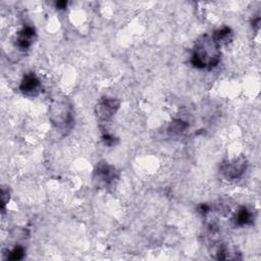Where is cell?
<instances>
[{"instance_id":"obj_5","label":"cell","mask_w":261,"mask_h":261,"mask_svg":"<svg viewBox=\"0 0 261 261\" xmlns=\"http://www.w3.org/2000/svg\"><path fill=\"white\" fill-rule=\"evenodd\" d=\"M115 174L116 170L112 165H109L106 162H99L95 170V180L100 185L108 186L114 180Z\"/></svg>"},{"instance_id":"obj_7","label":"cell","mask_w":261,"mask_h":261,"mask_svg":"<svg viewBox=\"0 0 261 261\" xmlns=\"http://www.w3.org/2000/svg\"><path fill=\"white\" fill-rule=\"evenodd\" d=\"M34 37H35L34 28L27 25L17 33L16 39H15V46L20 50H27L33 44Z\"/></svg>"},{"instance_id":"obj_8","label":"cell","mask_w":261,"mask_h":261,"mask_svg":"<svg viewBox=\"0 0 261 261\" xmlns=\"http://www.w3.org/2000/svg\"><path fill=\"white\" fill-rule=\"evenodd\" d=\"M233 220L234 223L239 226H243V225H247L252 223L253 220V214L252 212L245 206H242L238 209V211L234 213L233 216Z\"/></svg>"},{"instance_id":"obj_12","label":"cell","mask_w":261,"mask_h":261,"mask_svg":"<svg viewBox=\"0 0 261 261\" xmlns=\"http://www.w3.org/2000/svg\"><path fill=\"white\" fill-rule=\"evenodd\" d=\"M102 139H103V141H104L105 145H107V146L115 145V141H116V139H115L112 135H110L109 133H104V134H103V136H102Z\"/></svg>"},{"instance_id":"obj_6","label":"cell","mask_w":261,"mask_h":261,"mask_svg":"<svg viewBox=\"0 0 261 261\" xmlns=\"http://www.w3.org/2000/svg\"><path fill=\"white\" fill-rule=\"evenodd\" d=\"M41 87V83L36 74L33 72L25 73L21 80L19 89L22 93L31 96H35L39 93Z\"/></svg>"},{"instance_id":"obj_1","label":"cell","mask_w":261,"mask_h":261,"mask_svg":"<svg viewBox=\"0 0 261 261\" xmlns=\"http://www.w3.org/2000/svg\"><path fill=\"white\" fill-rule=\"evenodd\" d=\"M220 61V47L208 35L201 36L195 43L191 63L199 69H212Z\"/></svg>"},{"instance_id":"obj_3","label":"cell","mask_w":261,"mask_h":261,"mask_svg":"<svg viewBox=\"0 0 261 261\" xmlns=\"http://www.w3.org/2000/svg\"><path fill=\"white\" fill-rule=\"evenodd\" d=\"M247 168V160L244 157L234 158L221 164L220 172L227 180L240 178Z\"/></svg>"},{"instance_id":"obj_13","label":"cell","mask_w":261,"mask_h":261,"mask_svg":"<svg viewBox=\"0 0 261 261\" xmlns=\"http://www.w3.org/2000/svg\"><path fill=\"white\" fill-rule=\"evenodd\" d=\"M66 4L67 3L65 1H58V2H56V7L58 9H63V8L66 7Z\"/></svg>"},{"instance_id":"obj_11","label":"cell","mask_w":261,"mask_h":261,"mask_svg":"<svg viewBox=\"0 0 261 261\" xmlns=\"http://www.w3.org/2000/svg\"><path fill=\"white\" fill-rule=\"evenodd\" d=\"M8 253L7 259L9 260H20L24 257V249L21 246H15Z\"/></svg>"},{"instance_id":"obj_9","label":"cell","mask_w":261,"mask_h":261,"mask_svg":"<svg viewBox=\"0 0 261 261\" xmlns=\"http://www.w3.org/2000/svg\"><path fill=\"white\" fill-rule=\"evenodd\" d=\"M232 37V31L228 27H223L221 29H218L217 31L214 32L212 38L214 41L219 45V47L223 44H227Z\"/></svg>"},{"instance_id":"obj_2","label":"cell","mask_w":261,"mask_h":261,"mask_svg":"<svg viewBox=\"0 0 261 261\" xmlns=\"http://www.w3.org/2000/svg\"><path fill=\"white\" fill-rule=\"evenodd\" d=\"M49 117L57 128H68L73 119L72 107L69 101L66 98L56 99L50 106Z\"/></svg>"},{"instance_id":"obj_10","label":"cell","mask_w":261,"mask_h":261,"mask_svg":"<svg viewBox=\"0 0 261 261\" xmlns=\"http://www.w3.org/2000/svg\"><path fill=\"white\" fill-rule=\"evenodd\" d=\"M188 128V123L181 119L173 120L168 127V133L171 135H179Z\"/></svg>"},{"instance_id":"obj_4","label":"cell","mask_w":261,"mask_h":261,"mask_svg":"<svg viewBox=\"0 0 261 261\" xmlns=\"http://www.w3.org/2000/svg\"><path fill=\"white\" fill-rule=\"evenodd\" d=\"M119 108V101L112 98L102 99L96 106V114L101 120L110 119Z\"/></svg>"}]
</instances>
